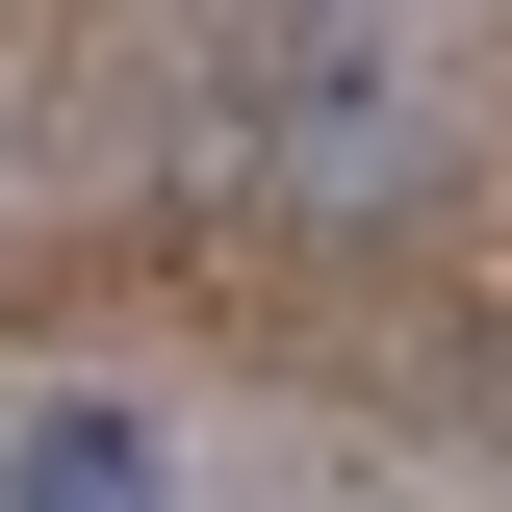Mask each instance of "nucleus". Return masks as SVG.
<instances>
[{
    "label": "nucleus",
    "mask_w": 512,
    "mask_h": 512,
    "mask_svg": "<svg viewBox=\"0 0 512 512\" xmlns=\"http://www.w3.org/2000/svg\"><path fill=\"white\" fill-rule=\"evenodd\" d=\"M0 487H26V512H128V487H154V410L52 384V410H0Z\"/></svg>",
    "instance_id": "1"
},
{
    "label": "nucleus",
    "mask_w": 512,
    "mask_h": 512,
    "mask_svg": "<svg viewBox=\"0 0 512 512\" xmlns=\"http://www.w3.org/2000/svg\"><path fill=\"white\" fill-rule=\"evenodd\" d=\"M333 26H359V0H333Z\"/></svg>",
    "instance_id": "2"
}]
</instances>
